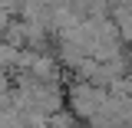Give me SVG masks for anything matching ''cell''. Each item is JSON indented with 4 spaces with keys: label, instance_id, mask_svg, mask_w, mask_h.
Instances as JSON below:
<instances>
[{
    "label": "cell",
    "instance_id": "obj_1",
    "mask_svg": "<svg viewBox=\"0 0 132 128\" xmlns=\"http://www.w3.org/2000/svg\"><path fill=\"white\" fill-rule=\"evenodd\" d=\"M106 99H109V89H102V85H96V82L73 79L69 85H66V109L76 115L79 122H89V118L102 109Z\"/></svg>",
    "mask_w": 132,
    "mask_h": 128
},
{
    "label": "cell",
    "instance_id": "obj_2",
    "mask_svg": "<svg viewBox=\"0 0 132 128\" xmlns=\"http://www.w3.org/2000/svg\"><path fill=\"white\" fill-rule=\"evenodd\" d=\"M20 49H23V46H13L10 40H0V66L13 72V69H16V59H20Z\"/></svg>",
    "mask_w": 132,
    "mask_h": 128
},
{
    "label": "cell",
    "instance_id": "obj_3",
    "mask_svg": "<svg viewBox=\"0 0 132 128\" xmlns=\"http://www.w3.org/2000/svg\"><path fill=\"white\" fill-rule=\"evenodd\" d=\"M10 23H13V13H10V10H3V7H0V40H3V33L10 30Z\"/></svg>",
    "mask_w": 132,
    "mask_h": 128
},
{
    "label": "cell",
    "instance_id": "obj_4",
    "mask_svg": "<svg viewBox=\"0 0 132 128\" xmlns=\"http://www.w3.org/2000/svg\"><path fill=\"white\" fill-rule=\"evenodd\" d=\"M126 76L132 79V49H129V72H126Z\"/></svg>",
    "mask_w": 132,
    "mask_h": 128
}]
</instances>
